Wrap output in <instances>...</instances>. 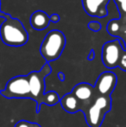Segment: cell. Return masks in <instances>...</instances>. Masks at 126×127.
I'll return each instance as SVG.
<instances>
[{
	"mask_svg": "<svg viewBox=\"0 0 126 127\" xmlns=\"http://www.w3.org/2000/svg\"><path fill=\"white\" fill-rule=\"evenodd\" d=\"M51 72L52 68L49 63H46L40 71H33L27 75L30 88L31 99L36 102L37 113L40 112L42 104H46L49 106H53L59 103L61 99L59 94L54 91L48 93L45 92V79L51 74Z\"/></svg>",
	"mask_w": 126,
	"mask_h": 127,
	"instance_id": "1",
	"label": "cell"
},
{
	"mask_svg": "<svg viewBox=\"0 0 126 127\" xmlns=\"http://www.w3.org/2000/svg\"><path fill=\"white\" fill-rule=\"evenodd\" d=\"M3 17L0 26V37L3 43L11 47L25 45L29 40V34L21 21L9 14H3Z\"/></svg>",
	"mask_w": 126,
	"mask_h": 127,
	"instance_id": "2",
	"label": "cell"
},
{
	"mask_svg": "<svg viewBox=\"0 0 126 127\" xmlns=\"http://www.w3.org/2000/svg\"><path fill=\"white\" fill-rule=\"evenodd\" d=\"M66 36L58 30H50L44 37L40 47V53L47 63L60 58L66 46Z\"/></svg>",
	"mask_w": 126,
	"mask_h": 127,
	"instance_id": "3",
	"label": "cell"
},
{
	"mask_svg": "<svg viewBox=\"0 0 126 127\" xmlns=\"http://www.w3.org/2000/svg\"><path fill=\"white\" fill-rule=\"evenodd\" d=\"M111 110V98L97 96L93 103L83 112L89 127H101L106 113Z\"/></svg>",
	"mask_w": 126,
	"mask_h": 127,
	"instance_id": "4",
	"label": "cell"
},
{
	"mask_svg": "<svg viewBox=\"0 0 126 127\" xmlns=\"http://www.w3.org/2000/svg\"><path fill=\"white\" fill-rule=\"evenodd\" d=\"M6 99H30V88L27 75H18L7 82L5 88L0 91Z\"/></svg>",
	"mask_w": 126,
	"mask_h": 127,
	"instance_id": "5",
	"label": "cell"
},
{
	"mask_svg": "<svg viewBox=\"0 0 126 127\" xmlns=\"http://www.w3.org/2000/svg\"><path fill=\"white\" fill-rule=\"evenodd\" d=\"M124 52L119 37L105 42L102 48V62L104 67L110 69L118 67Z\"/></svg>",
	"mask_w": 126,
	"mask_h": 127,
	"instance_id": "6",
	"label": "cell"
},
{
	"mask_svg": "<svg viewBox=\"0 0 126 127\" xmlns=\"http://www.w3.org/2000/svg\"><path fill=\"white\" fill-rule=\"evenodd\" d=\"M118 77L113 72H104L98 77L93 86L97 96L111 97V94L116 88Z\"/></svg>",
	"mask_w": 126,
	"mask_h": 127,
	"instance_id": "7",
	"label": "cell"
},
{
	"mask_svg": "<svg viewBox=\"0 0 126 127\" xmlns=\"http://www.w3.org/2000/svg\"><path fill=\"white\" fill-rule=\"evenodd\" d=\"M71 93L81 103L83 106L82 112H84L86 107L89 106L93 103L97 97L93 86H92L89 83H86V82H81V83L77 84L73 88Z\"/></svg>",
	"mask_w": 126,
	"mask_h": 127,
	"instance_id": "8",
	"label": "cell"
},
{
	"mask_svg": "<svg viewBox=\"0 0 126 127\" xmlns=\"http://www.w3.org/2000/svg\"><path fill=\"white\" fill-rule=\"evenodd\" d=\"M83 7L89 16L104 18L108 15V3L110 0H82Z\"/></svg>",
	"mask_w": 126,
	"mask_h": 127,
	"instance_id": "9",
	"label": "cell"
},
{
	"mask_svg": "<svg viewBox=\"0 0 126 127\" xmlns=\"http://www.w3.org/2000/svg\"><path fill=\"white\" fill-rule=\"evenodd\" d=\"M61 107L68 113H76L78 112H82L83 106L81 103L76 99V97L72 94H67L60 99Z\"/></svg>",
	"mask_w": 126,
	"mask_h": 127,
	"instance_id": "10",
	"label": "cell"
},
{
	"mask_svg": "<svg viewBox=\"0 0 126 127\" xmlns=\"http://www.w3.org/2000/svg\"><path fill=\"white\" fill-rule=\"evenodd\" d=\"M30 25L34 30H42L47 29L49 25V16L42 10H36L30 16Z\"/></svg>",
	"mask_w": 126,
	"mask_h": 127,
	"instance_id": "11",
	"label": "cell"
},
{
	"mask_svg": "<svg viewBox=\"0 0 126 127\" xmlns=\"http://www.w3.org/2000/svg\"><path fill=\"white\" fill-rule=\"evenodd\" d=\"M107 31L111 35H118V32L120 31V24L118 20H111L107 24Z\"/></svg>",
	"mask_w": 126,
	"mask_h": 127,
	"instance_id": "12",
	"label": "cell"
},
{
	"mask_svg": "<svg viewBox=\"0 0 126 127\" xmlns=\"http://www.w3.org/2000/svg\"><path fill=\"white\" fill-rule=\"evenodd\" d=\"M14 127H42L39 124L34 122H29L27 120H20L15 125Z\"/></svg>",
	"mask_w": 126,
	"mask_h": 127,
	"instance_id": "13",
	"label": "cell"
},
{
	"mask_svg": "<svg viewBox=\"0 0 126 127\" xmlns=\"http://www.w3.org/2000/svg\"><path fill=\"white\" fill-rule=\"evenodd\" d=\"M121 13L126 15V0H113Z\"/></svg>",
	"mask_w": 126,
	"mask_h": 127,
	"instance_id": "14",
	"label": "cell"
},
{
	"mask_svg": "<svg viewBox=\"0 0 126 127\" xmlns=\"http://www.w3.org/2000/svg\"><path fill=\"white\" fill-rule=\"evenodd\" d=\"M88 28L94 32H99L102 29V25L98 21H92L88 24Z\"/></svg>",
	"mask_w": 126,
	"mask_h": 127,
	"instance_id": "15",
	"label": "cell"
},
{
	"mask_svg": "<svg viewBox=\"0 0 126 127\" xmlns=\"http://www.w3.org/2000/svg\"><path fill=\"white\" fill-rule=\"evenodd\" d=\"M118 67L124 71H126V51H125L122 55V57L120 59V62H119V65Z\"/></svg>",
	"mask_w": 126,
	"mask_h": 127,
	"instance_id": "16",
	"label": "cell"
},
{
	"mask_svg": "<svg viewBox=\"0 0 126 127\" xmlns=\"http://www.w3.org/2000/svg\"><path fill=\"white\" fill-rule=\"evenodd\" d=\"M49 19H50V22L55 24V23H58L60 20H61V17H60V16L58 15V14L54 13L49 17Z\"/></svg>",
	"mask_w": 126,
	"mask_h": 127,
	"instance_id": "17",
	"label": "cell"
},
{
	"mask_svg": "<svg viewBox=\"0 0 126 127\" xmlns=\"http://www.w3.org/2000/svg\"><path fill=\"white\" fill-rule=\"evenodd\" d=\"M95 57V53H94V50H91V52H90L89 55H88V60L89 61H92L93 60Z\"/></svg>",
	"mask_w": 126,
	"mask_h": 127,
	"instance_id": "18",
	"label": "cell"
},
{
	"mask_svg": "<svg viewBox=\"0 0 126 127\" xmlns=\"http://www.w3.org/2000/svg\"><path fill=\"white\" fill-rule=\"evenodd\" d=\"M59 77H60V80H63L64 78H65V75L63 74V73H59Z\"/></svg>",
	"mask_w": 126,
	"mask_h": 127,
	"instance_id": "19",
	"label": "cell"
},
{
	"mask_svg": "<svg viewBox=\"0 0 126 127\" xmlns=\"http://www.w3.org/2000/svg\"><path fill=\"white\" fill-rule=\"evenodd\" d=\"M0 4H1V1H0ZM3 17V12H1V9H0V17Z\"/></svg>",
	"mask_w": 126,
	"mask_h": 127,
	"instance_id": "20",
	"label": "cell"
},
{
	"mask_svg": "<svg viewBox=\"0 0 126 127\" xmlns=\"http://www.w3.org/2000/svg\"><path fill=\"white\" fill-rule=\"evenodd\" d=\"M125 36H126V30H125Z\"/></svg>",
	"mask_w": 126,
	"mask_h": 127,
	"instance_id": "21",
	"label": "cell"
}]
</instances>
